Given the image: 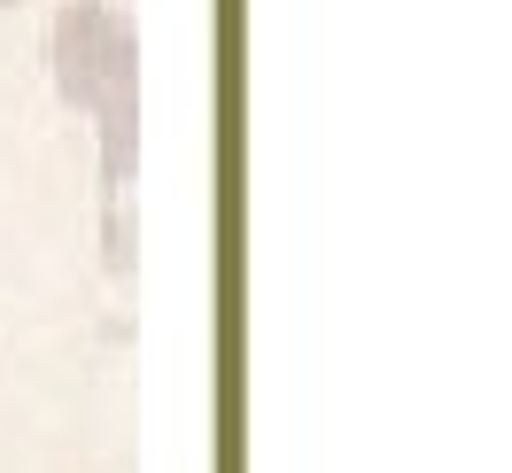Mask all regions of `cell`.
I'll list each match as a JSON object with an SVG mask.
<instances>
[{
	"instance_id": "obj_1",
	"label": "cell",
	"mask_w": 512,
	"mask_h": 473,
	"mask_svg": "<svg viewBox=\"0 0 512 473\" xmlns=\"http://www.w3.org/2000/svg\"><path fill=\"white\" fill-rule=\"evenodd\" d=\"M0 8H16V0H0Z\"/></svg>"
}]
</instances>
